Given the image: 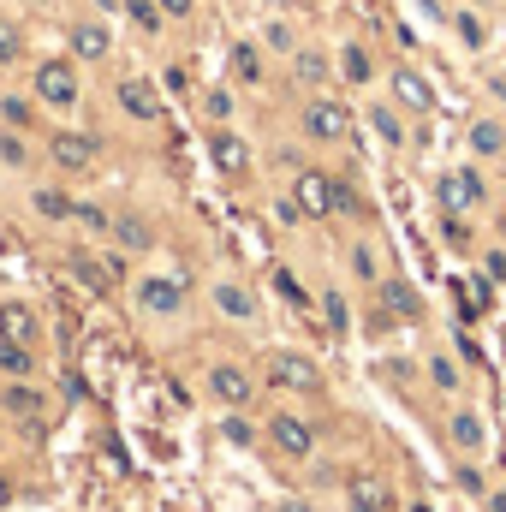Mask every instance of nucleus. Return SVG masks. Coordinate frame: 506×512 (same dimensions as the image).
<instances>
[{"label": "nucleus", "instance_id": "obj_1", "mask_svg": "<svg viewBox=\"0 0 506 512\" xmlns=\"http://www.w3.org/2000/svg\"><path fill=\"white\" fill-rule=\"evenodd\" d=\"M30 96L42 102V114H78L84 108V66L72 54H42L30 66Z\"/></svg>", "mask_w": 506, "mask_h": 512}, {"label": "nucleus", "instance_id": "obj_2", "mask_svg": "<svg viewBox=\"0 0 506 512\" xmlns=\"http://www.w3.org/2000/svg\"><path fill=\"white\" fill-rule=\"evenodd\" d=\"M352 126L358 120H352L340 90H316L298 102V143L304 149H340V143H352Z\"/></svg>", "mask_w": 506, "mask_h": 512}, {"label": "nucleus", "instance_id": "obj_3", "mask_svg": "<svg viewBox=\"0 0 506 512\" xmlns=\"http://www.w3.org/2000/svg\"><path fill=\"white\" fill-rule=\"evenodd\" d=\"M108 102L126 114V126L155 131L167 120V96H161V84L143 78V72H114V78H108Z\"/></svg>", "mask_w": 506, "mask_h": 512}, {"label": "nucleus", "instance_id": "obj_4", "mask_svg": "<svg viewBox=\"0 0 506 512\" xmlns=\"http://www.w3.org/2000/svg\"><path fill=\"white\" fill-rule=\"evenodd\" d=\"M42 155H48V167H54V173L84 179V173H96V161H102V137H96V131H84V126H48Z\"/></svg>", "mask_w": 506, "mask_h": 512}, {"label": "nucleus", "instance_id": "obj_5", "mask_svg": "<svg viewBox=\"0 0 506 512\" xmlns=\"http://www.w3.org/2000/svg\"><path fill=\"white\" fill-rule=\"evenodd\" d=\"M435 203L447 209V215H483L495 197H489V173H483V161H459V167H447L441 179H435Z\"/></svg>", "mask_w": 506, "mask_h": 512}, {"label": "nucleus", "instance_id": "obj_6", "mask_svg": "<svg viewBox=\"0 0 506 512\" xmlns=\"http://www.w3.org/2000/svg\"><path fill=\"white\" fill-rule=\"evenodd\" d=\"M381 84H387V102H393L399 114H411V120L435 114V84L423 78V66H411V60H393V66H381Z\"/></svg>", "mask_w": 506, "mask_h": 512}, {"label": "nucleus", "instance_id": "obj_7", "mask_svg": "<svg viewBox=\"0 0 506 512\" xmlns=\"http://www.w3.org/2000/svg\"><path fill=\"white\" fill-rule=\"evenodd\" d=\"M334 191H340V173H328L322 161L292 167V203L304 209V221H334Z\"/></svg>", "mask_w": 506, "mask_h": 512}, {"label": "nucleus", "instance_id": "obj_8", "mask_svg": "<svg viewBox=\"0 0 506 512\" xmlns=\"http://www.w3.org/2000/svg\"><path fill=\"white\" fill-rule=\"evenodd\" d=\"M114 18H102V12H84V18H72L66 24V54L78 60V66H108L114 60Z\"/></svg>", "mask_w": 506, "mask_h": 512}, {"label": "nucleus", "instance_id": "obj_9", "mask_svg": "<svg viewBox=\"0 0 506 512\" xmlns=\"http://www.w3.org/2000/svg\"><path fill=\"white\" fill-rule=\"evenodd\" d=\"M131 298H137V310H143L149 322H173V316H185L191 286H185V274H137Z\"/></svg>", "mask_w": 506, "mask_h": 512}, {"label": "nucleus", "instance_id": "obj_10", "mask_svg": "<svg viewBox=\"0 0 506 512\" xmlns=\"http://www.w3.org/2000/svg\"><path fill=\"white\" fill-rule=\"evenodd\" d=\"M203 393L221 405V411H251L256 405V376L239 364V358H215L203 370Z\"/></svg>", "mask_w": 506, "mask_h": 512}, {"label": "nucleus", "instance_id": "obj_11", "mask_svg": "<svg viewBox=\"0 0 506 512\" xmlns=\"http://www.w3.org/2000/svg\"><path fill=\"white\" fill-rule=\"evenodd\" d=\"M262 370H268V387H286V393H304V399H316V393L328 387L322 364H316L310 352H268Z\"/></svg>", "mask_w": 506, "mask_h": 512}, {"label": "nucleus", "instance_id": "obj_12", "mask_svg": "<svg viewBox=\"0 0 506 512\" xmlns=\"http://www.w3.org/2000/svg\"><path fill=\"white\" fill-rule=\"evenodd\" d=\"M268 66H274V60L262 54L256 36H233V42H227V72H221V78H227L239 96H256V90H268Z\"/></svg>", "mask_w": 506, "mask_h": 512}, {"label": "nucleus", "instance_id": "obj_13", "mask_svg": "<svg viewBox=\"0 0 506 512\" xmlns=\"http://www.w3.org/2000/svg\"><path fill=\"white\" fill-rule=\"evenodd\" d=\"M268 447L280 459L304 465V459H316V423L304 411H268Z\"/></svg>", "mask_w": 506, "mask_h": 512}, {"label": "nucleus", "instance_id": "obj_14", "mask_svg": "<svg viewBox=\"0 0 506 512\" xmlns=\"http://www.w3.org/2000/svg\"><path fill=\"white\" fill-rule=\"evenodd\" d=\"M334 84L340 90H370V84H381V60L364 36H340V48H334Z\"/></svg>", "mask_w": 506, "mask_h": 512}, {"label": "nucleus", "instance_id": "obj_15", "mask_svg": "<svg viewBox=\"0 0 506 512\" xmlns=\"http://www.w3.org/2000/svg\"><path fill=\"white\" fill-rule=\"evenodd\" d=\"M286 78H292V90L298 96H316V90H334V54L322 48V42H298V54L286 60Z\"/></svg>", "mask_w": 506, "mask_h": 512}, {"label": "nucleus", "instance_id": "obj_16", "mask_svg": "<svg viewBox=\"0 0 506 512\" xmlns=\"http://www.w3.org/2000/svg\"><path fill=\"white\" fill-rule=\"evenodd\" d=\"M203 143L221 179H251V143L239 137V126H203Z\"/></svg>", "mask_w": 506, "mask_h": 512}, {"label": "nucleus", "instance_id": "obj_17", "mask_svg": "<svg viewBox=\"0 0 506 512\" xmlns=\"http://www.w3.org/2000/svg\"><path fill=\"white\" fill-rule=\"evenodd\" d=\"M209 304H215V316H227V322H239V328H251L256 316H262L256 292L239 274H215V280H209Z\"/></svg>", "mask_w": 506, "mask_h": 512}, {"label": "nucleus", "instance_id": "obj_18", "mask_svg": "<svg viewBox=\"0 0 506 512\" xmlns=\"http://www.w3.org/2000/svg\"><path fill=\"white\" fill-rule=\"evenodd\" d=\"M465 149H471V161L501 167V161H506V114H501V108L471 114V126H465Z\"/></svg>", "mask_w": 506, "mask_h": 512}, {"label": "nucleus", "instance_id": "obj_19", "mask_svg": "<svg viewBox=\"0 0 506 512\" xmlns=\"http://www.w3.org/2000/svg\"><path fill=\"white\" fill-rule=\"evenodd\" d=\"M447 441H453V459H483V453H489V423H483V411L459 399L453 417H447Z\"/></svg>", "mask_w": 506, "mask_h": 512}, {"label": "nucleus", "instance_id": "obj_20", "mask_svg": "<svg viewBox=\"0 0 506 512\" xmlns=\"http://www.w3.org/2000/svg\"><path fill=\"white\" fill-rule=\"evenodd\" d=\"M376 310L399 328V322H423V292L405 280V274H381L376 286Z\"/></svg>", "mask_w": 506, "mask_h": 512}, {"label": "nucleus", "instance_id": "obj_21", "mask_svg": "<svg viewBox=\"0 0 506 512\" xmlns=\"http://www.w3.org/2000/svg\"><path fill=\"white\" fill-rule=\"evenodd\" d=\"M364 126H370V137H376L381 149H393V155L411 143V114H399L387 96H370V102H364Z\"/></svg>", "mask_w": 506, "mask_h": 512}, {"label": "nucleus", "instance_id": "obj_22", "mask_svg": "<svg viewBox=\"0 0 506 512\" xmlns=\"http://www.w3.org/2000/svg\"><path fill=\"white\" fill-rule=\"evenodd\" d=\"M0 411H6L12 423H24V429H42L54 405H48V393H42L36 382H6L0 387Z\"/></svg>", "mask_w": 506, "mask_h": 512}, {"label": "nucleus", "instance_id": "obj_23", "mask_svg": "<svg viewBox=\"0 0 506 512\" xmlns=\"http://www.w3.org/2000/svg\"><path fill=\"white\" fill-rule=\"evenodd\" d=\"M447 30L459 36L465 54H483V48L495 42V30H489V6H477V0H459V6L447 12Z\"/></svg>", "mask_w": 506, "mask_h": 512}, {"label": "nucleus", "instance_id": "obj_24", "mask_svg": "<svg viewBox=\"0 0 506 512\" xmlns=\"http://www.w3.org/2000/svg\"><path fill=\"white\" fill-rule=\"evenodd\" d=\"M108 245H120L126 256H149L155 251V221H149L143 209H114V233H108Z\"/></svg>", "mask_w": 506, "mask_h": 512}, {"label": "nucleus", "instance_id": "obj_25", "mask_svg": "<svg viewBox=\"0 0 506 512\" xmlns=\"http://www.w3.org/2000/svg\"><path fill=\"white\" fill-rule=\"evenodd\" d=\"M0 340L12 346H42V316L24 298H0Z\"/></svg>", "mask_w": 506, "mask_h": 512}, {"label": "nucleus", "instance_id": "obj_26", "mask_svg": "<svg viewBox=\"0 0 506 512\" xmlns=\"http://www.w3.org/2000/svg\"><path fill=\"white\" fill-rule=\"evenodd\" d=\"M197 108H203V126H239V90H233L227 78L203 84V90H197Z\"/></svg>", "mask_w": 506, "mask_h": 512}, {"label": "nucleus", "instance_id": "obj_27", "mask_svg": "<svg viewBox=\"0 0 506 512\" xmlns=\"http://www.w3.org/2000/svg\"><path fill=\"white\" fill-rule=\"evenodd\" d=\"M0 126L36 137V131H42V102H36L30 90H0Z\"/></svg>", "mask_w": 506, "mask_h": 512}, {"label": "nucleus", "instance_id": "obj_28", "mask_svg": "<svg viewBox=\"0 0 506 512\" xmlns=\"http://www.w3.org/2000/svg\"><path fill=\"white\" fill-rule=\"evenodd\" d=\"M120 24H126L137 42H161L167 36V12L155 0H120Z\"/></svg>", "mask_w": 506, "mask_h": 512}, {"label": "nucleus", "instance_id": "obj_29", "mask_svg": "<svg viewBox=\"0 0 506 512\" xmlns=\"http://www.w3.org/2000/svg\"><path fill=\"white\" fill-rule=\"evenodd\" d=\"M256 42H262V54H268V60H280V66H286V60L298 54L304 30H298L292 18H268V24H256Z\"/></svg>", "mask_w": 506, "mask_h": 512}, {"label": "nucleus", "instance_id": "obj_30", "mask_svg": "<svg viewBox=\"0 0 506 512\" xmlns=\"http://www.w3.org/2000/svg\"><path fill=\"white\" fill-rule=\"evenodd\" d=\"M346 274H352L358 286H370V292H376L381 274H387V262H381V245H376V239H352V245H346Z\"/></svg>", "mask_w": 506, "mask_h": 512}, {"label": "nucleus", "instance_id": "obj_31", "mask_svg": "<svg viewBox=\"0 0 506 512\" xmlns=\"http://www.w3.org/2000/svg\"><path fill=\"white\" fill-rule=\"evenodd\" d=\"M66 274H72L78 286H90L96 298H108V292H114V274H108V262H102L96 251H72V256H66Z\"/></svg>", "mask_w": 506, "mask_h": 512}, {"label": "nucleus", "instance_id": "obj_32", "mask_svg": "<svg viewBox=\"0 0 506 512\" xmlns=\"http://www.w3.org/2000/svg\"><path fill=\"white\" fill-rule=\"evenodd\" d=\"M30 209H36L48 227H66V221H72V209H78V197H72L66 185H36V191H30Z\"/></svg>", "mask_w": 506, "mask_h": 512}, {"label": "nucleus", "instance_id": "obj_33", "mask_svg": "<svg viewBox=\"0 0 506 512\" xmlns=\"http://www.w3.org/2000/svg\"><path fill=\"white\" fill-rule=\"evenodd\" d=\"M423 370H429V387H435L441 399H459V393H465V364H459L453 352H429Z\"/></svg>", "mask_w": 506, "mask_h": 512}, {"label": "nucleus", "instance_id": "obj_34", "mask_svg": "<svg viewBox=\"0 0 506 512\" xmlns=\"http://www.w3.org/2000/svg\"><path fill=\"white\" fill-rule=\"evenodd\" d=\"M36 370H42V352H36V346L0 340V376H6V382H36Z\"/></svg>", "mask_w": 506, "mask_h": 512}, {"label": "nucleus", "instance_id": "obj_35", "mask_svg": "<svg viewBox=\"0 0 506 512\" xmlns=\"http://www.w3.org/2000/svg\"><path fill=\"white\" fill-rule=\"evenodd\" d=\"M435 233H441V245H447V251H459V256L477 251V227H471V215H447V209H441Z\"/></svg>", "mask_w": 506, "mask_h": 512}, {"label": "nucleus", "instance_id": "obj_36", "mask_svg": "<svg viewBox=\"0 0 506 512\" xmlns=\"http://www.w3.org/2000/svg\"><path fill=\"white\" fill-rule=\"evenodd\" d=\"M0 167H6V173H30V167H36V149H30L24 131L0 126Z\"/></svg>", "mask_w": 506, "mask_h": 512}, {"label": "nucleus", "instance_id": "obj_37", "mask_svg": "<svg viewBox=\"0 0 506 512\" xmlns=\"http://www.w3.org/2000/svg\"><path fill=\"white\" fill-rule=\"evenodd\" d=\"M72 221H78V233H90V239H108V233H114V209L96 203V197H78Z\"/></svg>", "mask_w": 506, "mask_h": 512}, {"label": "nucleus", "instance_id": "obj_38", "mask_svg": "<svg viewBox=\"0 0 506 512\" xmlns=\"http://www.w3.org/2000/svg\"><path fill=\"white\" fill-rule=\"evenodd\" d=\"M346 512H393V489H381V483H352V489H346Z\"/></svg>", "mask_w": 506, "mask_h": 512}, {"label": "nucleus", "instance_id": "obj_39", "mask_svg": "<svg viewBox=\"0 0 506 512\" xmlns=\"http://www.w3.org/2000/svg\"><path fill=\"white\" fill-rule=\"evenodd\" d=\"M221 441L239 447V453H256V423L245 411H221Z\"/></svg>", "mask_w": 506, "mask_h": 512}, {"label": "nucleus", "instance_id": "obj_40", "mask_svg": "<svg viewBox=\"0 0 506 512\" xmlns=\"http://www.w3.org/2000/svg\"><path fill=\"white\" fill-rule=\"evenodd\" d=\"M334 215H346V221H358V227L370 221V197H364L346 173H340V191H334Z\"/></svg>", "mask_w": 506, "mask_h": 512}, {"label": "nucleus", "instance_id": "obj_41", "mask_svg": "<svg viewBox=\"0 0 506 512\" xmlns=\"http://www.w3.org/2000/svg\"><path fill=\"white\" fill-rule=\"evenodd\" d=\"M322 322H328V334H352V298L340 286L322 292Z\"/></svg>", "mask_w": 506, "mask_h": 512}, {"label": "nucleus", "instance_id": "obj_42", "mask_svg": "<svg viewBox=\"0 0 506 512\" xmlns=\"http://www.w3.org/2000/svg\"><path fill=\"white\" fill-rule=\"evenodd\" d=\"M453 483H459L471 501H483V495H489V477L477 471V459H453Z\"/></svg>", "mask_w": 506, "mask_h": 512}, {"label": "nucleus", "instance_id": "obj_43", "mask_svg": "<svg viewBox=\"0 0 506 512\" xmlns=\"http://www.w3.org/2000/svg\"><path fill=\"white\" fill-rule=\"evenodd\" d=\"M161 90H167V96H197V84H191V72H185V66H173V60L161 66Z\"/></svg>", "mask_w": 506, "mask_h": 512}, {"label": "nucleus", "instance_id": "obj_44", "mask_svg": "<svg viewBox=\"0 0 506 512\" xmlns=\"http://www.w3.org/2000/svg\"><path fill=\"white\" fill-rule=\"evenodd\" d=\"M167 12V24H197L203 18V0H155Z\"/></svg>", "mask_w": 506, "mask_h": 512}, {"label": "nucleus", "instance_id": "obj_45", "mask_svg": "<svg viewBox=\"0 0 506 512\" xmlns=\"http://www.w3.org/2000/svg\"><path fill=\"white\" fill-rule=\"evenodd\" d=\"M483 90H489V102L506 114V66H489V72H483Z\"/></svg>", "mask_w": 506, "mask_h": 512}, {"label": "nucleus", "instance_id": "obj_46", "mask_svg": "<svg viewBox=\"0 0 506 512\" xmlns=\"http://www.w3.org/2000/svg\"><path fill=\"white\" fill-rule=\"evenodd\" d=\"M18 54H24V42H18V30H12V24L0 18V66H12Z\"/></svg>", "mask_w": 506, "mask_h": 512}, {"label": "nucleus", "instance_id": "obj_47", "mask_svg": "<svg viewBox=\"0 0 506 512\" xmlns=\"http://www.w3.org/2000/svg\"><path fill=\"white\" fill-rule=\"evenodd\" d=\"M274 215H280V227H304V209L292 203V191H286V197H274Z\"/></svg>", "mask_w": 506, "mask_h": 512}, {"label": "nucleus", "instance_id": "obj_48", "mask_svg": "<svg viewBox=\"0 0 506 512\" xmlns=\"http://www.w3.org/2000/svg\"><path fill=\"white\" fill-rule=\"evenodd\" d=\"M274 286H280V292H286V298H292V304H298V310H304V304H310V292H304V286H298V280H292V274H286V268H274Z\"/></svg>", "mask_w": 506, "mask_h": 512}, {"label": "nucleus", "instance_id": "obj_49", "mask_svg": "<svg viewBox=\"0 0 506 512\" xmlns=\"http://www.w3.org/2000/svg\"><path fill=\"white\" fill-rule=\"evenodd\" d=\"M453 352H459V358H465L471 370H483V346H477L471 334H453Z\"/></svg>", "mask_w": 506, "mask_h": 512}, {"label": "nucleus", "instance_id": "obj_50", "mask_svg": "<svg viewBox=\"0 0 506 512\" xmlns=\"http://www.w3.org/2000/svg\"><path fill=\"white\" fill-rule=\"evenodd\" d=\"M483 256V274L495 280V286H506V251H477Z\"/></svg>", "mask_w": 506, "mask_h": 512}, {"label": "nucleus", "instance_id": "obj_51", "mask_svg": "<svg viewBox=\"0 0 506 512\" xmlns=\"http://www.w3.org/2000/svg\"><path fill=\"white\" fill-rule=\"evenodd\" d=\"M102 262H108V274H114V286H120V280H126V268H131V256L114 245V251H102Z\"/></svg>", "mask_w": 506, "mask_h": 512}, {"label": "nucleus", "instance_id": "obj_52", "mask_svg": "<svg viewBox=\"0 0 506 512\" xmlns=\"http://www.w3.org/2000/svg\"><path fill=\"white\" fill-rule=\"evenodd\" d=\"M90 12H102V18H120V0H90Z\"/></svg>", "mask_w": 506, "mask_h": 512}, {"label": "nucleus", "instance_id": "obj_53", "mask_svg": "<svg viewBox=\"0 0 506 512\" xmlns=\"http://www.w3.org/2000/svg\"><path fill=\"white\" fill-rule=\"evenodd\" d=\"M483 507H489V512H506V489H489V495H483Z\"/></svg>", "mask_w": 506, "mask_h": 512}, {"label": "nucleus", "instance_id": "obj_54", "mask_svg": "<svg viewBox=\"0 0 506 512\" xmlns=\"http://www.w3.org/2000/svg\"><path fill=\"white\" fill-rule=\"evenodd\" d=\"M6 501H12V483H6V477H0V507H6Z\"/></svg>", "mask_w": 506, "mask_h": 512}, {"label": "nucleus", "instance_id": "obj_55", "mask_svg": "<svg viewBox=\"0 0 506 512\" xmlns=\"http://www.w3.org/2000/svg\"><path fill=\"white\" fill-rule=\"evenodd\" d=\"M411 512H429V507H411Z\"/></svg>", "mask_w": 506, "mask_h": 512}, {"label": "nucleus", "instance_id": "obj_56", "mask_svg": "<svg viewBox=\"0 0 506 512\" xmlns=\"http://www.w3.org/2000/svg\"><path fill=\"white\" fill-rule=\"evenodd\" d=\"M501 6H506V0H501Z\"/></svg>", "mask_w": 506, "mask_h": 512}]
</instances>
